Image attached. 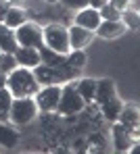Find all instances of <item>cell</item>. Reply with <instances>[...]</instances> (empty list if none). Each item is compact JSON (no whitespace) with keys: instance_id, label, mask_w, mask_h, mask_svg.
Here are the masks:
<instances>
[{"instance_id":"obj_21","label":"cell","mask_w":140,"mask_h":154,"mask_svg":"<svg viewBox=\"0 0 140 154\" xmlns=\"http://www.w3.org/2000/svg\"><path fill=\"white\" fill-rule=\"evenodd\" d=\"M11 104H13V96L6 88H0V123L8 121L11 115Z\"/></svg>"},{"instance_id":"obj_7","label":"cell","mask_w":140,"mask_h":154,"mask_svg":"<svg viewBox=\"0 0 140 154\" xmlns=\"http://www.w3.org/2000/svg\"><path fill=\"white\" fill-rule=\"evenodd\" d=\"M100 21H103L100 13L96 8H90V6H86L82 11H75V17H73V25H80L84 29H90V31H96Z\"/></svg>"},{"instance_id":"obj_24","label":"cell","mask_w":140,"mask_h":154,"mask_svg":"<svg viewBox=\"0 0 140 154\" xmlns=\"http://www.w3.org/2000/svg\"><path fill=\"white\" fill-rule=\"evenodd\" d=\"M98 13H100V19H103V21H121V11L115 8L111 2H107Z\"/></svg>"},{"instance_id":"obj_30","label":"cell","mask_w":140,"mask_h":154,"mask_svg":"<svg viewBox=\"0 0 140 154\" xmlns=\"http://www.w3.org/2000/svg\"><path fill=\"white\" fill-rule=\"evenodd\" d=\"M55 154H71V150H67V148H56Z\"/></svg>"},{"instance_id":"obj_31","label":"cell","mask_w":140,"mask_h":154,"mask_svg":"<svg viewBox=\"0 0 140 154\" xmlns=\"http://www.w3.org/2000/svg\"><path fill=\"white\" fill-rule=\"evenodd\" d=\"M4 83H6V75L0 71V88H4Z\"/></svg>"},{"instance_id":"obj_9","label":"cell","mask_w":140,"mask_h":154,"mask_svg":"<svg viewBox=\"0 0 140 154\" xmlns=\"http://www.w3.org/2000/svg\"><path fill=\"white\" fill-rule=\"evenodd\" d=\"M111 137H113V148H115L117 152H128V150L132 148V137H130L128 129L123 127L119 121H117V123H113Z\"/></svg>"},{"instance_id":"obj_32","label":"cell","mask_w":140,"mask_h":154,"mask_svg":"<svg viewBox=\"0 0 140 154\" xmlns=\"http://www.w3.org/2000/svg\"><path fill=\"white\" fill-rule=\"evenodd\" d=\"M46 2H50V4H55V2H59V0H46Z\"/></svg>"},{"instance_id":"obj_3","label":"cell","mask_w":140,"mask_h":154,"mask_svg":"<svg viewBox=\"0 0 140 154\" xmlns=\"http://www.w3.org/2000/svg\"><path fill=\"white\" fill-rule=\"evenodd\" d=\"M44 33V46H48L50 50L59 52V54H69L71 46H69V31L67 27H63L61 23H50L42 29Z\"/></svg>"},{"instance_id":"obj_28","label":"cell","mask_w":140,"mask_h":154,"mask_svg":"<svg viewBox=\"0 0 140 154\" xmlns=\"http://www.w3.org/2000/svg\"><path fill=\"white\" fill-rule=\"evenodd\" d=\"M107 2H109V0H88V6H90V8H96V11H100Z\"/></svg>"},{"instance_id":"obj_1","label":"cell","mask_w":140,"mask_h":154,"mask_svg":"<svg viewBox=\"0 0 140 154\" xmlns=\"http://www.w3.org/2000/svg\"><path fill=\"white\" fill-rule=\"evenodd\" d=\"M4 88L11 92L13 98H33L36 92L40 90V83L36 81L33 71L25 67H17L6 75Z\"/></svg>"},{"instance_id":"obj_26","label":"cell","mask_w":140,"mask_h":154,"mask_svg":"<svg viewBox=\"0 0 140 154\" xmlns=\"http://www.w3.org/2000/svg\"><path fill=\"white\" fill-rule=\"evenodd\" d=\"M61 4L69 11H82L88 6V0H61Z\"/></svg>"},{"instance_id":"obj_18","label":"cell","mask_w":140,"mask_h":154,"mask_svg":"<svg viewBox=\"0 0 140 154\" xmlns=\"http://www.w3.org/2000/svg\"><path fill=\"white\" fill-rule=\"evenodd\" d=\"M119 123L126 129L138 127L140 125V108L138 106H132V104L123 106V108H121V115H119Z\"/></svg>"},{"instance_id":"obj_33","label":"cell","mask_w":140,"mask_h":154,"mask_svg":"<svg viewBox=\"0 0 140 154\" xmlns=\"http://www.w3.org/2000/svg\"><path fill=\"white\" fill-rule=\"evenodd\" d=\"M6 2H8V4H11V2H15V0H6Z\"/></svg>"},{"instance_id":"obj_27","label":"cell","mask_w":140,"mask_h":154,"mask_svg":"<svg viewBox=\"0 0 140 154\" xmlns=\"http://www.w3.org/2000/svg\"><path fill=\"white\" fill-rule=\"evenodd\" d=\"M8 8H11V4L6 0H0V23H4V17L8 13Z\"/></svg>"},{"instance_id":"obj_2","label":"cell","mask_w":140,"mask_h":154,"mask_svg":"<svg viewBox=\"0 0 140 154\" xmlns=\"http://www.w3.org/2000/svg\"><path fill=\"white\" fill-rule=\"evenodd\" d=\"M86 108V102L75 90V81H67V85H63L61 90V100L56 106V115L59 117H73L80 115Z\"/></svg>"},{"instance_id":"obj_15","label":"cell","mask_w":140,"mask_h":154,"mask_svg":"<svg viewBox=\"0 0 140 154\" xmlns=\"http://www.w3.org/2000/svg\"><path fill=\"white\" fill-rule=\"evenodd\" d=\"M17 144H19V131L13 127L8 121L6 123H0V146L6 148V150H11Z\"/></svg>"},{"instance_id":"obj_17","label":"cell","mask_w":140,"mask_h":154,"mask_svg":"<svg viewBox=\"0 0 140 154\" xmlns=\"http://www.w3.org/2000/svg\"><path fill=\"white\" fill-rule=\"evenodd\" d=\"M75 90H78V94L82 96V100L86 104H92L94 102V92H96V79H90V77L78 79L75 81Z\"/></svg>"},{"instance_id":"obj_8","label":"cell","mask_w":140,"mask_h":154,"mask_svg":"<svg viewBox=\"0 0 140 154\" xmlns=\"http://www.w3.org/2000/svg\"><path fill=\"white\" fill-rule=\"evenodd\" d=\"M67 31H69V46H71V50H84L86 46L94 40V31L84 29L80 25H71Z\"/></svg>"},{"instance_id":"obj_4","label":"cell","mask_w":140,"mask_h":154,"mask_svg":"<svg viewBox=\"0 0 140 154\" xmlns=\"http://www.w3.org/2000/svg\"><path fill=\"white\" fill-rule=\"evenodd\" d=\"M38 112L40 110H38L33 98H13L8 121L13 125H27L38 117Z\"/></svg>"},{"instance_id":"obj_16","label":"cell","mask_w":140,"mask_h":154,"mask_svg":"<svg viewBox=\"0 0 140 154\" xmlns=\"http://www.w3.org/2000/svg\"><path fill=\"white\" fill-rule=\"evenodd\" d=\"M121 108H123V102L115 96L111 100H107L105 104H100V115H103L109 123H117V121H119V115H121Z\"/></svg>"},{"instance_id":"obj_23","label":"cell","mask_w":140,"mask_h":154,"mask_svg":"<svg viewBox=\"0 0 140 154\" xmlns=\"http://www.w3.org/2000/svg\"><path fill=\"white\" fill-rule=\"evenodd\" d=\"M121 23L126 25V29H138L140 27V15L136 11H123L121 13Z\"/></svg>"},{"instance_id":"obj_5","label":"cell","mask_w":140,"mask_h":154,"mask_svg":"<svg viewBox=\"0 0 140 154\" xmlns=\"http://www.w3.org/2000/svg\"><path fill=\"white\" fill-rule=\"evenodd\" d=\"M15 38H17V44L23 46V48H40L44 46V33H42V27L31 23V21H25L21 27L15 29Z\"/></svg>"},{"instance_id":"obj_13","label":"cell","mask_w":140,"mask_h":154,"mask_svg":"<svg viewBox=\"0 0 140 154\" xmlns=\"http://www.w3.org/2000/svg\"><path fill=\"white\" fill-rule=\"evenodd\" d=\"M17 48H19V44H17V38H15V29L0 23V52L13 54Z\"/></svg>"},{"instance_id":"obj_10","label":"cell","mask_w":140,"mask_h":154,"mask_svg":"<svg viewBox=\"0 0 140 154\" xmlns=\"http://www.w3.org/2000/svg\"><path fill=\"white\" fill-rule=\"evenodd\" d=\"M15 60H17V67H25V69H33L40 65V52L36 48H23L19 46L17 50L13 52Z\"/></svg>"},{"instance_id":"obj_20","label":"cell","mask_w":140,"mask_h":154,"mask_svg":"<svg viewBox=\"0 0 140 154\" xmlns=\"http://www.w3.org/2000/svg\"><path fill=\"white\" fill-rule=\"evenodd\" d=\"M25 21H27V11H23L19 6H11L8 13H6V17H4V25L11 27V29L21 27Z\"/></svg>"},{"instance_id":"obj_19","label":"cell","mask_w":140,"mask_h":154,"mask_svg":"<svg viewBox=\"0 0 140 154\" xmlns=\"http://www.w3.org/2000/svg\"><path fill=\"white\" fill-rule=\"evenodd\" d=\"M38 52H40V65H44V67H55L56 69V67H61L65 63V54L50 50L48 46H40Z\"/></svg>"},{"instance_id":"obj_34","label":"cell","mask_w":140,"mask_h":154,"mask_svg":"<svg viewBox=\"0 0 140 154\" xmlns=\"http://www.w3.org/2000/svg\"><path fill=\"white\" fill-rule=\"evenodd\" d=\"M117 154H123V152H117Z\"/></svg>"},{"instance_id":"obj_22","label":"cell","mask_w":140,"mask_h":154,"mask_svg":"<svg viewBox=\"0 0 140 154\" xmlns=\"http://www.w3.org/2000/svg\"><path fill=\"white\" fill-rule=\"evenodd\" d=\"M65 60H67L71 67H75V69L82 71V69L86 67V60H88V58H86V52L84 50H69V54L65 56Z\"/></svg>"},{"instance_id":"obj_6","label":"cell","mask_w":140,"mask_h":154,"mask_svg":"<svg viewBox=\"0 0 140 154\" xmlns=\"http://www.w3.org/2000/svg\"><path fill=\"white\" fill-rule=\"evenodd\" d=\"M61 90H63V85H40V90L33 96L38 110L40 112H56V106L61 100Z\"/></svg>"},{"instance_id":"obj_29","label":"cell","mask_w":140,"mask_h":154,"mask_svg":"<svg viewBox=\"0 0 140 154\" xmlns=\"http://www.w3.org/2000/svg\"><path fill=\"white\" fill-rule=\"evenodd\" d=\"M130 154H140V142L136 144V146H132V148H130Z\"/></svg>"},{"instance_id":"obj_25","label":"cell","mask_w":140,"mask_h":154,"mask_svg":"<svg viewBox=\"0 0 140 154\" xmlns=\"http://www.w3.org/2000/svg\"><path fill=\"white\" fill-rule=\"evenodd\" d=\"M13 69H17V60H15V56H13V54H4V52H0V71H2L4 75H8Z\"/></svg>"},{"instance_id":"obj_12","label":"cell","mask_w":140,"mask_h":154,"mask_svg":"<svg viewBox=\"0 0 140 154\" xmlns=\"http://www.w3.org/2000/svg\"><path fill=\"white\" fill-rule=\"evenodd\" d=\"M115 98V83L113 79H98L96 81V92H94V104H105L107 100Z\"/></svg>"},{"instance_id":"obj_14","label":"cell","mask_w":140,"mask_h":154,"mask_svg":"<svg viewBox=\"0 0 140 154\" xmlns=\"http://www.w3.org/2000/svg\"><path fill=\"white\" fill-rule=\"evenodd\" d=\"M123 31H126V25L121 21H100V25L96 27V35H100L105 40L119 38Z\"/></svg>"},{"instance_id":"obj_11","label":"cell","mask_w":140,"mask_h":154,"mask_svg":"<svg viewBox=\"0 0 140 154\" xmlns=\"http://www.w3.org/2000/svg\"><path fill=\"white\" fill-rule=\"evenodd\" d=\"M31 71H33V77L40 85H61V75H59V69H55V67L38 65Z\"/></svg>"}]
</instances>
